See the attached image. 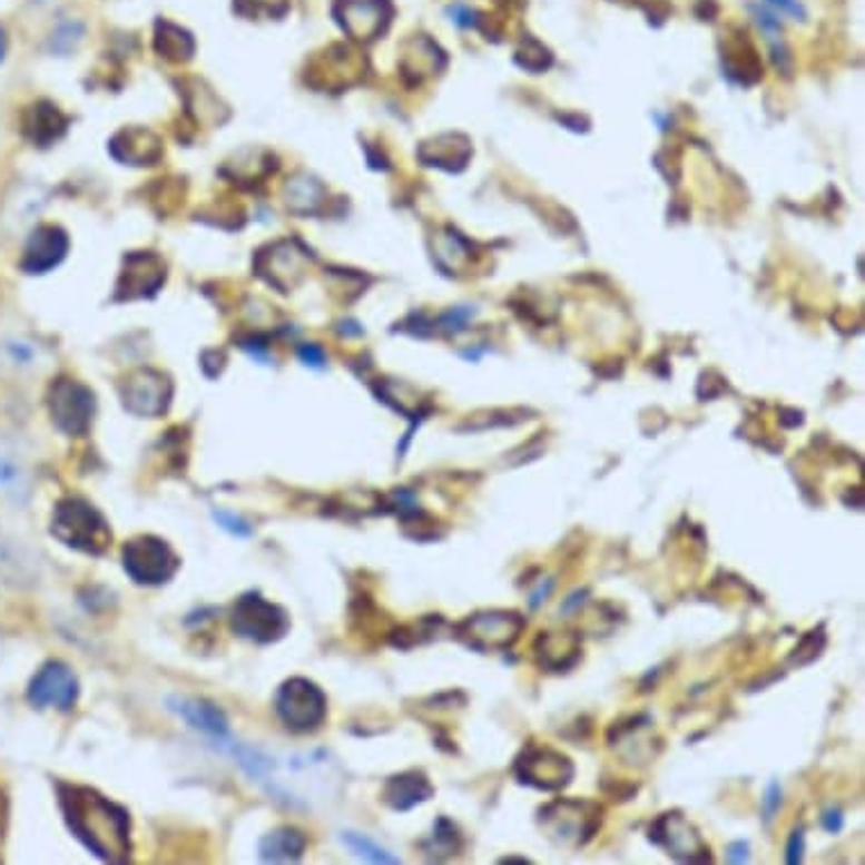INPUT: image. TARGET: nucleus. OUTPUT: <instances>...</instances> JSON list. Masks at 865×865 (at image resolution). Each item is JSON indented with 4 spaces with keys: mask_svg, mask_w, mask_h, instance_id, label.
I'll return each mask as SVG.
<instances>
[{
    "mask_svg": "<svg viewBox=\"0 0 865 865\" xmlns=\"http://www.w3.org/2000/svg\"><path fill=\"white\" fill-rule=\"evenodd\" d=\"M59 807L66 825L87 849L109 863H125L131 854L129 814L89 786L59 784Z\"/></svg>",
    "mask_w": 865,
    "mask_h": 865,
    "instance_id": "1",
    "label": "nucleus"
},
{
    "mask_svg": "<svg viewBox=\"0 0 865 865\" xmlns=\"http://www.w3.org/2000/svg\"><path fill=\"white\" fill-rule=\"evenodd\" d=\"M50 535L66 549L94 558L102 556L114 540L105 514L82 497H66L55 505Z\"/></svg>",
    "mask_w": 865,
    "mask_h": 865,
    "instance_id": "2",
    "label": "nucleus"
},
{
    "mask_svg": "<svg viewBox=\"0 0 865 865\" xmlns=\"http://www.w3.org/2000/svg\"><path fill=\"white\" fill-rule=\"evenodd\" d=\"M232 630L254 643H275L284 639L291 630V619L286 610L258 591L243 593L232 608Z\"/></svg>",
    "mask_w": 865,
    "mask_h": 865,
    "instance_id": "3",
    "label": "nucleus"
},
{
    "mask_svg": "<svg viewBox=\"0 0 865 865\" xmlns=\"http://www.w3.org/2000/svg\"><path fill=\"white\" fill-rule=\"evenodd\" d=\"M181 560L170 544L157 535H139L122 547L125 573L144 587H159L175 578Z\"/></svg>",
    "mask_w": 865,
    "mask_h": 865,
    "instance_id": "4",
    "label": "nucleus"
},
{
    "mask_svg": "<svg viewBox=\"0 0 865 865\" xmlns=\"http://www.w3.org/2000/svg\"><path fill=\"white\" fill-rule=\"evenodd\" d=\"M275 711L291 731L306 735V731H313L324 723L326 696L315 682L306 678H291L277 691Z\"/></svg>",
    "mask_w": 865,
    "mask_h": 865,
    "instance_id": "5",
    "label": "nucleus"
},
{
    "mask_svg": "<svg viewBox=\"0 0 865 865\" xmlns=\"http://www.w3.org/2000/svg\"><path fill=\"white\" fill-rule=\"evenodd\" d=\"M48 409L52 424L71 438L87 435L94 422V392L71 379H59L52 383L48 394Z\"/></svg>",
    "mask_w": 865,
    "mask_h": 865,
    "instance_id": "6",
    "label": "nucleus"
},
{
    "mask_svg": "<svg viewBox=\"0 0 865 865\" xmlns=\"http://www.w3.org/2000/svg\"><path fill=\"white\" fill-rule=\"evenodd\" d=\"M80 696V682L78 676L69 664L59 659L46 661L43 667L35 674L28 687V700L37 709H57V711H71Z\"/></svg>",
    "mask_w": 865,
    "mask_h": 865,
    "instance_id": "7",
    "label": "nucleus"
},
{
    "mask_svg": "<svg viewBox=\"0 0 865 865\" xmlns=\"http://www.w3.org/2000/svg\"><path fill=\"white\" fill-rule=\"evenodd\" d=\"M525 621L519 612H508V610H490V612H479L470 617L460 626V639L468 643L470 648L476 650H503L510 648Z\"/></svg>",
    "mask_w": 865,
    "mask_h": 865,
    "instance_id": "8",
    "label": "nucleus"
},
{
    "mask_svg": "<svg viewBox=\"0 0 865 865\" xmlns=\"http://www.w3.org/2000/svg\"><path fill=\"white\" fill-rule=\"evenodd\" d=\"M650 838L667 849L674 858L685 863L711 861L709 847L700 838L698 829L680 814H664L650 829Z\"/></svg>",
    "mask_w": 865,
    "mask_h": 865,
    "instance_id": "9",
    "label": "nucleus"
},
{
    "mask_svg": "<svg viewBox=\"0 0 865 865\" xmlns=\"http://www.w3.org/2000/svg\"><path fill=\"white\" fill-rule=\"evenodd\" d=\"M517 775L523 784L542 790H558L571 782L573 766L564 755L551 748H538L523 753L517 761Z\"/></svg>",
    "mask_w": 865,
    "mask_h": 865,
    "instance_id": "10",
    "label": "nucleus"
},
{
    "mask_svg": "<svg viewBox=\"0 0 865 865\" xmlns=\"http://www.w3.org/2000/svg\"><path fill=\"white\" fill-rule=\"evenodd\" d=\"M556 807L560 809V814H556L553 807H547L542 812V816H544V823L549 825L551 834L562 845H582V843H587L593 836L598 823H601V816H598L601 812H598L591 805H587V803H582V805L576 803L573 805V814H571L573 818H569V803H556Z\"/></svg>",
    "mask_w": 865,
    "mask_h": 865,
    "instance_id": "11",
    "label": "nucleus"
},
{
    "mask_svg": "<svg viewBox=\"0 0 865 865\" xmlns=\"http://www.w3.org/2000/svg\"><path fill=\"white\" fill-rule=\"evenodd\" d=\"M125 409L141 417H157L170 402V383L157 372H139L125 383Z\"/></svg>",
    "mask_w": 865,
    "mask_h": 865,
    "instance_id": "12",
    "label": "nucleus"
},
{
    "mask_svg": "<svg viewBox=\"0 0 865 865\" xmlns=\"http://www.w3.org/2000/svg\"><path fill=\"white\" fill-rule=\"evenodd\" d=\"M168 707L193 729L203 731L205 737L223 744L229 739V720L225 711L203 698H168Z\"/></svg>",
    "mask_w": 865,
    "mask_h": 865,
    "instance_id": "13",
    "label": "nucleus"
},
{
    "mask_svg": "<svg viewBox=\"0 0 865 865\" xmlns=\"http://www.w3.org/2000/svg\"><path fill=\"white\" fill-rule=\"evenodd\" d=\"M66 249H69V238L59 227H37L26 245L21 268L28 275H43L59 265V261L66 256Z\"/></svg>",
    "mask_w": 865,
    "mask_h": 865,
    "instance_id": "14",
    "label": "nucleus"
},
{
    "mask_svg": "<svg viewBox=\"0 0 865 865\" xmlns=\"http://www.w3.org/2000/svg\"><path fill=\"white\" fill-rule=\"evenodd\" d=\"M338 17L352 37L372 39L387 23L390 8L385 0H343Z\"/></svg>",
    "mask_w": 865,
    "mask_h": 865,
    "instance_id": "15",
    "label": "nucleus"
},
{
    "mask_svg": "<svg viewBox=\"0 0 865 865\" xmlns=\"http://www.w3.org/2000/svg\"><path fill=\"white\" fill-rule=\"evenodd\" d=\"M433 786L420 770H406L387 779L383 788V800L394 812H411L413 807L431 800Z\"/></svg>",
    "mask_w": 865,
    "mask_h": 865,
    "instance_id": "16",
    "label": "nucleus"
},
{
    "mask_svg": "<svg viewBox=\"0 0 865 865\" xmlns=\"http://www.w3.org/2000/svg\"><path fill=\"white\" fill-rule=\"evenodd\" d=\"M306 849V836L295 827H279L258 843V856L268 863L299 861Z\"/></svg>",
    "mask_w": 865,
    "mask_h": 865,
    "instance_id": "17",
    "label": "nucleus"
},
{
    "mask_svg": "<svg viewBox=\"0 0 865 865\" xmlns=\"http://www.w3.org/2000/svg\"><path fill=\"white\" fill-rule=\"evenodd\" d=\"M0 492L19 505H26L32 494L28 470L3 442H0Z\"/></svg>",
    "mask_w": 865,
    "mask_h": 865,
    "instance_id": "18",
    "label": "nucleus"
},
{
    "mask_svg": "<svg viewBox=\"0 0 865 865\" xmlns=\"http://www.w3.org/2000/svg\"><path fill=\"white\" fill-rule=\"evenodd\" d=\"M63 118L61 114L57 111V107L52 105H37L32 107L28 120H26V131L30 135V139L39 146H48L50 141H55L61 131H63Z\"/></svg>",
    "mask_w": 865,
    "mask_h": 865,
    "instance_id": "19",
    "label": "nucleus"
},
{
    "mask_svg": "<svg viewBox=\"0 0 865 865\" xmlns=\"http://www.w3.org/2000/svg\"><path fill=\"white\" fill-rule=\"evenodd\" d=\"M322 203V186L306 177V175H297L293 179H288L286 184V205L291 212L295 214H311L320 207Z\"/></svg>",
    "mask_w": 865,
    "mask_h": 865,
    "instance_id": "20",
    "label": "nucleus"
},
{
    "mask_svg": "<svg viewBox=\"0 0 865 865\" xmlns=\"http://www.w3.org/2000/svg\"><path fill=\"white\" fill-rule=\"evenodd\" d=\"M578 639L567 635V639L562 641V648H556L551 635H542L540 637V643H538V655H540V661L544 664V667L553 669V671H562V669H569L571 664L578 659Z\"/></svg>",
    "mask_w": 865,
    "mask_h": 865,
    "instance_id": "21",
    "label": "nucleus"
},
{
    "mask_svg": "<svg viewBox=\"0 0 865 865\" xmlns=\"http://www.w3.org/2000/svg\"><path fill=\"white\" fill-rule=\"evenodd\" d=\"M157 48L161 55L170 59H186L193 52V39L188 32H184L173 23H159Z\"/></svg>",
    "mask_w": 865,
    "mask_h": 865,
    "instance_id": "22",
    "label": "nucleus"
},
{
    "mask_svg": "<svg viewBox=\"0 0 865 865\" xmlns=\"http://www.w3.org/2000/svg\"><path fill=\"white\" fill-rule=\"evenodd\" d=\"M343 843L361 858L370 861V863H399L396 856H392L387 849H383L381 845H376L372 838L363 836V834H356V832H345L343 834Z\"/></svg>",
    "mask_w": 865,
    "mask_h": 865,
    "instance_id": "23",
    "label": "nucleus"
},
{
    "mask_svg": "<svg viewBox=\"0 0 865 865\" xmlns=\"http://www.w3.org/2000/svg\"><path fill=\"white\" fill-rule=\"evenodd\" d=\"M460 847V836L455 832V825L449 823L446 818H440L435 829H433V852H444V854H455Z\"/></svg>",
    "mask_w": 865,
    "mask_h": 865,
    "instance_id": "24",
    "label": "nucleus"
},
{
    "mask_svg": "<svg viewBox=\"0 0 865 865\" xmlns=\"http://www.w3.org/2000/svg\"><path fill=\"white\" fill-rule=\"evenodd\" d=\"M286 0H238V12L247 17H256L258 10H265V14L271 17H279L286 12Z\"/></svg>",
    "mask_w": 865,
    "mask_h": 865,
    "instance_id": "25",
    "label": "nucleus"
},
{
    "mask_svg": "<svg viewBox=\"0 0 865 865\" xmlns=\"http://www.w3.org/2000/svg\"><path fill=\"white\" fill-rule=\"evenodd\" d=\"M216 521L220 523V528H225L227 532H232V535H236V538H249L252 535V525L243 517H238V514L216 512Z\"/></svg>",
    "mask_w": 865,
    "mask_h": 865,
    "instance_id": "26",
    "label": "nucleus"
},
{
    "mask_svg": "<svg viewBox=\"0 0 865 865\" xmlns=\"http://www.w3.org/2000/svg\"><path fill=\"white\" fill-rule=\"evenodd\" d=\"M803 852H805V834H803V829H795L788 838L786 863H790V865L803 863Z\"/></svg>",
    "mask_w": 865,
    "mask_h": 865,
    "instance_id": "27",
    "label": "nucleus"
},
{
    "mask_svg": "<svg viewBox=\"0 0 865 865\" xmlns=\"http://www.w3.org/2000/svg\"><path fill=\"white\" fill-rule=\"evenodd\" d=\"M779 805H782V788H779L777 782H773L768 786V790H766V797H764V820H766V825L773 820V816L779 809Z\"/></svg>",
    "mask_w": 865,
    "mask_h": 865,
    "instance_id": "28",
    "label": "nucleus"
},
{
    "mask_svg": "<svg viewBox=\"0 0 865 865\" xmlns=\"http://www.w3.org/2000/svg\"><path fill=\"white\" fill-rule=\"evenodd\" d=\"M727 861L729 863H746L748 861V843H744V841L731 843L729 852H727Z\"/></svg>",
    "mask_w": 865,
    "mask_h": 865,
    "instance_id": "29",
    "label": "nucleus"
},
{
    "mask_svg": "<svg viewBox=\"0 0 865 865\" xmlns=\"http://www.w3.org/2000/svg\"><path fill=\"white\" fill-rule=\"evenodd\" d=\"M299 354H302V358L306 361V365H313V367H322V365H324V354H322V350L315 347V345L302 347Z\"/></svg>",
    "mask_w": 865,
    "mask_h": 865,
    "instance_id": "30",
    "label": "nucleus"
},
{
    "mask_svg": "<svg viewBox=\"0 0 865 865\" xmlns=\"http://www.w3.org/2000/svg\"><path fill=\"white\" fill-rule=\"evenodd\" d=\"M823 827L829 832V834H838L843 829V814L838 809H829L825 816H823Z\"/></svg>",
    "mask_w": 865,
    "mask_h": 865,
    "instance_id": "31",
    "label": "nucleus"
},
{
    "mask_svg": "<svg viewBox=\"0 0 865 865\" xmlns=\"http://www.w3.org/2000/svg\"><path fill=\"white\" fill-rule=\"evenodd\" d=\"M551 589H553V582H549L547 589H544V584H540V589L530 596V608H532V610H538V608L547 601V596L551 593Z\"/></svg>",
    "mask_w": 865,
    "mask_h": 865,
    "instance_id": "32",
    "label": "nucleus"
},
{
    "mask_svg": "<svg viewBox=\"0 0 865 865\" xmlns=\"http://www.w3.org/2000/svg\"><path fill=\"white\" fill-rule=\"evenodd\" d=\"M6 50H8V37H6V30L0 28V61H3Z\"/></svg>",
    "mask_w": 865,
    "mask_h": 865,
    "instance_id": "33",
    "label": "nucleus"
}]
</instances>
